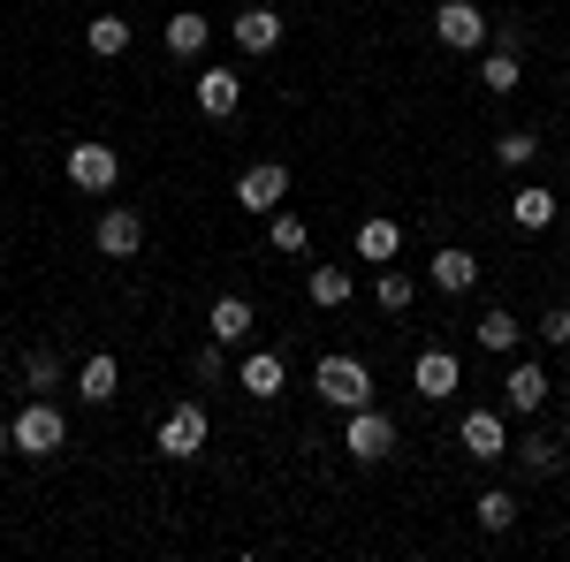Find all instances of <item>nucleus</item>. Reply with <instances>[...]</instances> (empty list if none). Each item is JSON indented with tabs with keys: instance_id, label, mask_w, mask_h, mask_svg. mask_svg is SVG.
<instances>
[{
	"instance_id": "nucleus-32",
	"label": "nucleus",
	"mask_w": 570,
	"mask_h": 562,
	"mask_svg": "<svg viewBox=\"0 0 570 562\" xmlns=\"http://www.w3.org/2000/svg\"><path fill=\"white\" fill-rule=\"evenodd\" d=\"M540 343H548V349H563V343H570V312H563V304L540 319Z\"/></svg>"
},
{
	"instance_id": "nucleus-3",
	"label": "nucleus",
	"mask_w": 570,
	"mask_h": 562,
	"mask_svg": "<svg viewBox=\"0 0 570 562\" xmlns=\"http://www.w3.org/2000/svg\"><path fill=\"white\" fill-rule=\"evenodd\" d=\"M206 403H176V411H160V426H153V448L168 456V464H190L198 448H206Z\"/></svg>"
},
{
	"instance_id": "nucleus-17",
	"label": "nucleus",
	"mask_w": 570,
	"mask_h": 562,
	"mask_svg": "<svg viewBox=\"0 0 570 562\" xmlns=\"http://www.w3.org/2000/svg\"><path fill=\"white\" fill-rule=\"evenodd\" d=\"M236 381H244V395H252V403H274V395H282V381H289V365H282L274 349H252Z\"/></svg>"
},
{
	"instance_id": "nucleus-12",
	"label": "nucleus",
	"mask_w": 570,
	"mask_h": 562,
	"mask_svg": "<svg viewBox=\"0 0 570 562\" xmlns=\"http://www.w3.org/2000/svg\"><path fill=\"white\" fill-rule=\"evenodd\" d=\"M252 297H214V312H206V335H214L220 349H236V343H252Z\"/></svg>"
},
{
	"instance_id": "nucleus-11",
	"label": "nucleus",
	"mask_w": 570,
	"mask_h": 562,
	"mask_svg": "<svg viewBox=\"0 0 570 562\" xmlns=\"http://www.w3.org/2000/svg\"><path fill=\"white\" fill-rule=\"evenodd\" d=\"M426 282H434L441 297H472V289H480V259H472L464 244H441L434 259H426Z\"/></svg>"
},
{
	"instance_id": "nucleus-18",
	"label": "nucleus",
	"mask_w": 570,
	"mask_h": 562,
	"mask_svg": "<svg viewBox=\"0 0 570 562\" xmlns=\"http://www.w3.org/2000/svg\"><path fill=\"white\" fill-rule=\"evenodd\" d=\"M115 388H122V357H107V349H99V357H85L77 395H85V403H115Z\"/></svg>"
},
{
	"instance_id": "nucleus-4",
	"label": "nucleus",
	"mask_w": 570,
	"mask_h": 562,
	"mask_svg": "<svg viewBox=\"0 0 570 562\" xmlns=\"http://www.w3.org/2000/svg\"><path fill=\"white\" fill-rule=\"evenodd\" d=\"M343 448H351L357 464H381V456H395V418L381 411V403H357L351 426H343Z\"/></svg>"
},
{
	"instance_id": "nucleus-13",
	"label": "nucleus",
	"mask_w": 570,
	"mask_h": 562,
	"mask_svg": "<svg viewBox=\"0 0 570 562\" xmlns=\"http://www.w3.org/2000/svg\"><path fill=\"white\" fill-rule=\"evenodd\" d=\"M198 107H206V115H214V122H228V115H236V107H244V77H236V69H198Z\"/></svg>"
},
{
	"instance_id": "nucleus-27",
	"label": "nucleus",
	"mask_w": 570,
	"mask_h": 562,
	"mask_svg": "<svg viewBox=\"0 0 570 562\" xmlns=\"http://www.w3.org/2000/svg\"><path fill=\"white\" fill-rule=\"evenodd\" d=\"M23 388H31V395L61 388V357H53V349H31V357H23Z\"/></svg>"
},
{
	"instance_id": "nucleus-9",
	"label": "nucleus",
	"mask_w": 570,
	"mask_h": 562,
	"mask_svg": "<svg viewBox=\"0 0 570 562\" xmlns=\"http://www.w3.org/2000/svg\"><path fill=\"white\" fill-rule=\"evenodd\" d=\"M69 183L91 190V198L115 190V183H122V152H115V145H69Z\"/></svg>"
},
{
	"instance_id": "nucleus-34",
	"label": "nucleus",
	"mask_w": 570,
	"mask_h": 562,
	"mask_svg": "<svg viewBox=\"0 0 570 562\" xmlns=\"http://www.w3.org/2000/svg\"><path fill=\"white\" fill-rule=\"evenodd\" d=\"M556 441H563V448H570V411H563V426H556Z\"/></svg>"
},
{
	"instance_id": "nucleus-5",
	"label": "nucleus",
	"mask_w": 570,
	"mask_h": 562,
	"mask_svg": "<svg viewBox=\"0 0 570 562\" xmlns=\"http://www.w3.org/2000/svg\"><path fill=\"white\" fill-rule=\"evenodd\" d=\"M434 39L449 46V53H480L487 46V8L480 0H441L434 8Z\"/></svg>"
},
{
	"instance_id": "nucleus-1",
	"label": "nucleus",
	"mask_w": 570,
	"mask_h": 562,
	"mask_svg": "<svg viewBox=\"0 0 570 562\" xmlns=\"http://www.w3.org/2000/svg\"><path fill=\"white\" fill-rule=\"evenodd\" d=\"M8 441H16V456H61V448H69L61 403H53V395H31V403L8 418Z\"/></svg>"
},
{
	"instance_id": "nucleus-8",
	"label": "nucleus",
	"mask_w": 570,
	"mask_h": 562,
	"mask_svg": "<svg viewBox=\"0 0 570 562\" xmlns=\"http://www.w3.org/2000/svg\"><path fill=\"white\" fill-rule=\"evenodd\" d=\"M456 441H464V456L502 464V456H510V418H502V411H464V418H456Z\"/></svg>"
},
{
	"instance_id": "nucleus-10",
	"label": "nucleus",
	"mask_w": 570,
	"mask_h": 562,
	"mask_svg": "<svg viewBox=\"0 0 570 562\" xmlns=\"http://www.w3.org/2000/svg\"><path fill=\"white\" fill-rule=\"evenodd\" d=\"M91 244H99L107 259H137V252H145V220H137V206H107L99 228H91Z\"/></svg>"
},
{
	"instance_id": "nucleus-31",
	"label": "nucleus",
	"mask_w": 570,
	"mask_h": 562,
	"mask_svg": "<svg viewBox=\"0 0 570 562\" xmlns=\"http://www.w3.org/2000/svg\"><path fill=\"white\" fill-rule=\"evenodd\" d=\"M266 236H274V252H305V220L282 214V206H274V228H266Z\"/></svg>"
},
{
	"instance_id": "nucleus-29",
	"label": "nucleus",
	"mask_w": 570,
	"mask_h": 562,
	"mask_svg": "<svg viewBox=\"0 0 570 562\" xmlns=\"http://www.w3.org/2000/svg\"><path fill=\"white\" fill-rule=\"evenodd\" d=\"M190 373H198L206 388H214V381H228V349H220L214 335H206V343H198V357H190Z\"/></svg>"
},
{
	"instance_id": "nucleus-30",
	"label": "nucleus",
	"mask_w": 570,
	"mask_h": 562,
	"mask_svg": "<svg viewBox=\"0 0 570 562\" xmlns=\"http://www.w3.org/2000/svg\"><path fill=\"white\" fill-rule=\"evenodd\" d=\"M373 297H381V312H403V304L419 297V282H411V274H381V282H373Z\"/></svg>"
},
{
	"instance_id": "nucleus-7",
	"label": "nucleus",
	"mask_w": 570,
	"mask_h": 562,
	"mask_svg": "<svg viewBox=\"0 0 570 562\" xmlns=\"http://www.w3.org/2000/svg\"><path fill=\"white\" fill-rule=\"evenodd\" d=\"M411 388L426 395V403H449V395L464 388V365H456V349H419V357H411Z\"/></svg>"
},
{
	"instance_id": "nucleus-21",
	"label": "nucleus",
	"mask_w": 570,
	"mask_h": 562,
	"mask_svg": "<svg viewBox=\"0 0 570 562\" xmlns=\"http://www.w3.org/2000/svg\"><path fill=\"white\" fill-rule=\"evenodd\" d=\"M395 244H403V228H395V220H357V259L389 266V259H395Z\"/></svg>"
},
{
	"instance_id": "nucleus-2",
	"label": "nucleus",
	"mask_w": 570,
	"mask_h": 562,
	"mask_svg": "<svg viewBox=\"0 0 570 562\" xmlns=\"http://www.w3.org/2000/svg\"><path fill=\"white\" fill-rule=\"evenodd\" d=\"M312 388L327 395L335 411H357V403H373V365L365 357H320L312 365Z\"/></svg>"
},
{
	"instance_id": "nucleus-25",
	"label": "nucleus",
	"mask_w": 570,
	"mask_h": 562,
	"mask_svg": "<svg viewBox=\"0 0 570 562\" xmlns=\"http://www.w3.org/2000/svg\"><path fill=\"white\" fill-rule=\"evenodd\" d=\"M472 335H480V349H494V357H510V349H518V335H525V327H518V319H510V312H487L480 327H472Z\"/></svg>"
},
{
	"instance_id": "nucleus-28",
	"label": "nucleus",
	"mask_w": 570,
	"mask_h": 562,
	"mask_svg": "<svg viewBox=\"0 0 570 562\" xmlns=\"http://www.w3.org/2000/svg\"><path fill=\"white\" fill-rule=\"evenodd\" d=\"M472 510H480V524H487V532H510V524H518V494H502V486H487V494L472 502Z\"/></svg>"
},
{
	"instance_id": "nucleus-15",
	"label": "nucleus",
	"mask_w": 570,
	"mask_h": 562,
	"mask_svg": "<svg viewBox=\"0 0 570 562\" xmlns=\"http://www.w3.org/2000/svg\"><path fill=\"white\" fill-rule=\"evenodd\" d=\"M228 39L244 46V53H274V46H282V16H274V8H236Z\"/></svg>"
},
{
	"instance_id": "nucleus-6",
	"label": "nucleus",
	"mask_w": 570,
	"mask_h": 562,
	"mask_svg": "<svg viewBox=\"0 0 570 562\" xmlns=\"http://www.w3.org/2000/svg\"><path fill=\"white\" fill-rule=\"evenodd\" d=\"M282 198H289V168L282 160H252V168L236 175V206L244 214H274Z\"/></svg>"
},
{
	"instance_id": "nucleus-20",
	"label": "nucleus",
	"mask_w": 570,
	"mask_h": 562,
	"mask_svg": "<svg viewBox=\"0 0 570 562\" xmlns=\"http://www.w3.org/2000/svg\"><path fill=\"white\" fill-rule=\"evenodd\" d=\"M510 220H518V228H548V220H556V190H548V183H525V190L510 198Z\"/></svg>"
},
{
	"instance_id": "nucleus-26",
	"label": "nucleus",
	"mask_w": 570,
	"mask_h": 562,
	"mask_svg": "<svg viewBox=\"0 0 570 562\" xmlns=\"http://www.w3.org/2000/svg\"><path fill=\"white\" fill-rule=\"evenodd\" d=\"M494 160H502V168H532V160H540V137L532 130H502L494 137Z\"/></svg>"
},
{
	"instance_id": "nucleus-24",
	"label": "nucleus",
	"mask_w": 570,
	"mask_h": 562,
	"mask_svg": "<svg viewBox=\"0 0 570 562\" xmlns=\"http://www.w3.org/2000/svg\"><path fill=\"white\" fill-rule=\"evenodd\" d=\"M480 85H487V99H510V91L525 85V69H518V53H502V46H494V53H487V69H480Z\"/></svg>"
},
{
	"instance_id": "nucleus-23",
	"label": "nucleus",
	"mask_w": 570,
	"mask_h": 562,
	"mask_svg": "<svg viewBox=\"0 0 570 562\" xmlns=\"http://www.w3.org/2000/svg\"><path fill=\"white\" fill-rule=\"evenodd\" d=\"M85 46L99 53V61H115V53H130V23H122V16H91V23H85Z\"/></svg>"
},
{
	"instance_id": "nucleus-22",
	"label": "nucleus",
	"mask_w": 570,
	"mask_h": 562,
	"mask_svg": "<svg viewBox=\"0 0 570 562\" xmlns=\"http://www.w3.org/2000/svg\"><path fill=\"white\" fill-rule=\"evenodd\" d=\"M305 297L320 304V312L351 304V274H343V266H312V274H305Z\"/></svg>"
},
{
	"instance_id": "nucleus-33",
	"label": "nucleus",
	"mask_w": 570,
	"mask_h": 562,
	"mask_svg": "<svg viewBox=\"0 0 570 562\" xmlns=\"http://www.w3.org/2000/svg\"><path fill=\"white\" fill-rule=\"evenodd\" d=\"M487 31H494V46H502V53H525V46H532L525 23H487Z\"/></svg>"
},
{
	"instance_id": "nucleus-19",
	"label": "nucleus",
	"mask_w": 570,
	"mask_h": 562,
	"mask_svg": "<svg viewBox=\"0 0 570 562\" xmlns=\"http://www.w3.org/2000/svg\"><path fill=\"white\" fill-rule=\"evenodd\" d=\"M510 456H518V464H525L532 479H548L556 464H563V441H556V433L540 426V433H525V441H510Z\"/></svg>"
},
{
	"instance_id": "nucleus-16",
	"label": "nucleus",
	"mask_w": 570,
	"mask_h": 562,
	"mask_svg": "<svg viewBox=\"0 0 570 562\" xmlns=\"http://www.w3.org/2000/svg\"><path fill=\"white\" fill-rule=\"evenodd\" d=\"M206 39H214V23H206L198 8H176V16H168V31H160V46H168L176 61H198V53H206Z\"/></svg>"
},
{
	"instance_id": "nucleus-35",
	"label": "nucleus",
	"mask_w": 570,
	"mask_h": 562,
	"mask_svg": "<svg viewBox=\"0 0 570 562\" xmlns=\"http://www.w3.org/2000/svg\"><path fill=\"white\" fill-rule=\"evenodd\" d=\"M8 448H16V441H8V418H0V456H8Z\"/></svg>"
},
{
	"instance_id": "nucleus-14",
	"label": "nucleus",
	"mask_w": 570,
	"mask_h": 562,
	"mask_svg": "<svg viewBox=\"0 0 570 562\" xmlns=\"http://www.w3.org/2000/svg\"><path fill=\"white\" fill-rule=\"evenodd\" d=\"M502 403H510L518 418H532V411L548 403V365H532V357H518V365H510V381H502Z\"/></svg>"
}]
</instances>
